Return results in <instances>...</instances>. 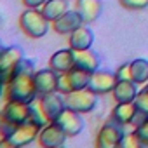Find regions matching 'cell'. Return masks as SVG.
<instances>
[{
	"label": "cell",
	"instance_id": "obj_1",
	"mask_svg": "<svg viewBox=\"0 0 148 148\" xmlns=\"http://www.w3.org/2000/svg\"><path fill=\"white\" fill-rule=\"evenodd\" d=\"M35 70L32 61H21L18 68L14 70L11 80L5 84V98L9 101H21V103H33L38 98L37 87H35Z\"/></svg>",
	"mask_w": 148,
	"mask_h": 148
},
{
	"label": "cell",
	"instance_id": "obj_2",
	"mask_svg": "<svg viewBox=\"0 0 148 148\" xmlns=\"http://www.w3.org/2000/svg\"><path fill=\"white\" fill-rule=\"evenodd\" d=\"M38 132L40 129L30 120L21 125H11L2 122V141H0V145L9 148H23L38 139Z\"/></svg>",
	"mask_w": 148,
	"mask_h": 148
},
{
	"label": "cell",
	"instance_id": "obj_3",
	"mask_svg": "<svg viewBox=\"0 0 148 148\" xmlns=\"http://www.w3.org/2000/svg\"><path fill=\"white\" fill-rule=\"evenodd\" d=\"M49 19L42 14L40 9H26L19 16V28L30 38H42L49 32Z\"/></svg>",
	"mask_w": 148,
	"mask_h": 148
},
{
	"label": "cell",
	"instance_id": "obj_4",
	"mask_svg": "<svg viewBox=\"0 0 148 148\" xmlns=\"http://www.w3.org/2000/svg\"><path fill=\"white\" fill-rule=\"evenodd\" d=\"M64 103L66 108L79 112V113H91L98 106V94L92 92L89 87L87 89H77L64 94Z\"/></svg>",
	"mask_w": 148,
	"mask_h": 148
},
{
	"label": "cell",
	"instance_id": "obj_5",
	"mask_svg": "<svg viewBox=\"0 0 148 148\" xmlns=\"http://www.w3.org/2000/svg\"><path fill=\"white\" fill-rule=\"evenodd\" d=\"M124 125L115 122L113 119L106 120L99 132H98V138H96V146L98 148H115V146H120V141L124 138Z\"/></svg>",
	"mask_w": 148,
	"mask_h": 148
},
{
	"label": "cell",
	"instance_id": "obj_6",
	"mask_svg": "<svg viewBox=\"0 0 148 148\" xmlns=\"http://www.w3.org/2000/svg\"><path fill=\"white\" fill-rule=\"evenodd\" d=\"M23 51L18 45H11V47H4L2 54H0V70H2V79L4 84H7L12 77L14 70L18 68V64L23 61Z\"/></svg>",
	"mask_w": 148,
	"mask_h": 148
},
{
	"label": "cell",
	"instance_id": "obj_7",
	"mask_svg": "<svg viewBox=\"0 0 148 148\" xmlns=\"http://www.w3.org/2000/svg\"><path fill=\"white\" fill-rule=\"evenodd\" d=\"M30 120V105L21 101H9L2 108V122L11 125H21Z\"/></svg>",
	"mask_w": 148,
	"mask_h": 148
},
{
	"label": "cell",
	"instance_id": "obj_8",
	"mask_svg": "<svg viewBox=\"0 0 148 148\" xmlns=\"http://www.w3.org/2000/svg\"><path fill=\"white\" fill-rule=\"evenodd\" d=\"M117 84V75L112 71L106 70H96L91 73V79H89V89L92 92H96L98 96L101 94H108L113 91Z\"/></svg>",
	"mask_w": 148,
	"mask_h": 148
},
{
	"label": "cell",
	"instance_id": "obj_9",
	"mask_svg": "<svg viewBox=\"0 0 148 148\" xmlns=\"http://www.w3.org/2000/svg\"><path fill=\"white\" fill-rule=\"evenodd\" d=\"M66 132L54 122L47 124L45 127L40 129L38 132V145L44 146V148H58V146H63L64 141H66Z\"/></svg>",
	"mask_w": 148,
	"mask_h": 148
},
{
	"label": "cell",
	"instance_id": "obj_10",
	"mask_svg": "<svg viewBox=\"0 0 148 148\" xmlns=\"http://www.w3.org/2000/svg\"><path fill=\"white\" fill-rule=\"evenodd\" d=\"M80 115L82 113H79V112H73L70 108H64L63 113L54 120V124H58L66 132L68 138H73V136L80 134V131L84 129V122H82Z\"/></svg>",
	"mask_w": 148,
	"mask_h": 148
},
{
	"label": "cell",
	"instance_id": "obj_11",
	"mask_svg": "<svg viewBox=\"0 0 148 148\" xmlns=\"http://www.w3.org/2000/svg\"><path fill=\"white\" fill-rule=\"evenodd\" d=\"M82 25H86L84 19H82V16L77 12V9H73V11L64 12L56 21H52V30L56 33H59V35H70L71 32H75Z\"/></svg>",
	"mask_w": 148,
	"mask_h": 148
},
{
	"label": "cell",
	"instance_id": "obj_12",
	"mask_svg": "<svg viewBox=\"0 0 148 148\" xmlns=\"http://www.w3.org/2000/svg\"><path fill=\"white\" fill-rule=\"evenodd\" d=\"M58 75H59V73L54 71L52 68H45V70L35 71L33 79H35V87H37L38 98L44 96V94L58 91Z\"/></svg>",
	"mask_w": 148,
	"mask_h": 148
},
{
	"label": "cell",
	"instance_id": "obj_13",
	"mask_svg": "<svg viewBox=\"0 0 148 148\" xmlns=\"http://www.w3.org/2000/svg\"><path fill=\"white\" fill-rule=\"evenodd\" d=\"M75 66V59H73V49H59L49 58V68H52L58 73H66Z\"/></svg>",
	"mask_w": 148,
	"mask_h": 148
},
{
	"label": "cell",
	"instance_id": "obj_14",
	"mask_svg": "<svg viewBox=\"0 0 148 148\" xmlns=\"http://www.w3.org/2000/svg\"><path fill=\"white\" fill-rule=\"evenodd\" d=\"M73 59H75V66L84 71L92 73L99 70V56L91 49H73Z\"/></svg>",
	"mask_w": 148,
	"mask_h": 148
},
{
	"label": "cell",
	"instance_id": "obj_15",
	"mask_svg": "<svg viewBox=\"0 0 148 148\" xmlns=\"http://www.w3.org/2000/svg\"><path fill=\"white\" fill-rule=\"evenodd\" d=\"M138 92V84L134 80H117L112 96L115 103H134Z\"/></svg>",
	"mask_w": 148,
	"mask_h": 148
},
{
	"label": "cell",
	"instance_id": "obj_16",
	"mask_svg": "<svg viewBox=\"0 0 148 148\" xmlns=\"http://www.w3.org/2000/svg\"><path fill=\"white\" fill-rule=\"evenodd\" d=\"M40 103H42V106H44V110H45L47 117L51 119V122H54V120H56V119L63 113V110L66 108L64 96L61 98V96L58 94V91L40 96Z\"/></svg>",
	"mask_w": 148,
	"mask_h": 148
},
{
	"label": "cell",
	"instance_id": "obj_17",
	"mask_svg": "<svg viewBox=\"0 0 148 148\" xmlns=\"http://www.w3.org/2000/svg\"><path fill=\"white\" fill-rule=\"evenodd\" d=\"M75 9L82 16L84 23L91 25L101 16L103 4H101V0H75Z\"/></svg>",
	"mask_w": 148,
	"mask_h": 148
},
{
	"label": "cell",
	"instance_id": "obj_18",
	"mask_svg": "<svg viewBox=\"0 0 148 148\" xmlns=\"http://www.w3.org/2000/svg\"><path fill=\"white\" fill-rule=\"evenodd\" d=\"M94 42V35L87 25H82L75 32H71L68 37V44L71 49H91Z\"/></svg>",
	"mask_w": 148,
	"mask_h": 148
},
{
	"label": "cell",
	"instance_id": "obj_19",
	"mask_svg": "<svg viewBox=\"0 0 148 148\" xmlns=\"http://www.w3.org/2000/svg\"><path fill=\"white\" fill-rule=\"evenodd\" d=\"M134 117H136V105L134 103H117L115 108L112 110V115H110V119H113L115 122H119L122 125L132 124Z\"/></svg>",
	"mask_w": 148,
	"mask_h": 148
},
{
	"label": "cell",
	"instance_id": "obj_20",
	"mask_svg": "<svg viewBox=\"0 0 148 148\" xmlns=\"http://www.w3.org/2000/svg\"><path fill=\"white\" fill-rule=\"evenodd\" d=\"M40 11L52 23L58 18H61L64 12L70 11V4H68V0H47V2L40 7Z\"/></svg>",
	"mask_w": 148,
	"mask_h": 148
},
{
	"label": "cell",
	"instance_id": "obj_21",
	"mask_svg": "<svg viewBox=\"0 0 148 148\" xmlns=\"http://www.w3.org/2000/svg\"><path fill=\"white\" fill-rule=\"evenodd\" d=\"M134 105H136V117L132 120V125H139L143 124L145 120H148V89H141L134 99Z\"/></svg>",
	"mask_w": 148,
	"mask_h": 148
},
{
	"label": "cell",
	"instance_id": "obj_22",
	"mask_svg": "<svg viewBox=\"0 0 148 148\" xmlns=\"http://www.w3.org/2000/svg\"><path fill=\"white\" fill-rule=\"evenodd\" d=\"M66 75H68L71 91L87 89V87H89V79H91V73H89V71H84V70H80V68H77V66H73L70 71H66Z\"/></svg>",
	"mask_w": 148,
	"mask_h": 148
},
{
	"label": "cell",
	"instance_id": "obj_23",
	"mask_svg": "<svg viewBox=\"0 0 148 148\" xmlns=\"http://www.w3.org/2000/svg\"><path fill=\"white\" fill-rule=\"evenodd\" d=\"M131 70H132V80L141 86L148 82V59L145 58H136L131 61Z\"/></svg>",
	"mask_w": 148,
	"mask_h": 148
},
{
	"label": "cell",
	"instance_id": "obj_24",
	"mask_svg": "<svg viewBox=\"0 0 148 148\" xmlns=\"http://www.w3.org/2000/svg\"><path fill=\"white\" fill-rule=\"evenodd\" d=\"M30 122H33L38 129L45 127L47 124H51V119L47 117L42 103H40V98L35 99L33 103H30Z\"/></svg>",
	"mask_w": 148,
	"mask_h": 148
},
{
	"label": "cell",
	"instance_id": "obj_25",
	"mask_svg": "<svg viewBox=\"0 0 148 148\" xmlns=\"http://www.w3.org/2000/svg\"><path fill=\"white\" fill-rule=\"evenodd\" d=\"M134 132H136V136L139 139L141 148H148V120H145L143 124L136 125L134 127Z\"/></svg>",
	"mask_w": 148,
	"mask_h": 148
},
{
	"label": "cell",
	"instance_id": "obj_26",
	"mask_svg": "<svg viewBox=\"0 0 148 148\" xmlns=\"http://www.w3.org/2000/svg\"><path fill=\"white\" fill-rule=\"evenodd\" d=\"M119 4L127 11H143L148 7V0H119Z\"/></svg>",
	"mask_w": 148,
	"mask_h": 148
},
{
	"label": "cell",
	"instance_id": "obj_27",
	"mask_svg": "<svg viewBox=\"0 0 148 148\" xmlns=\"http://www.w3.org/2000/svg\"><path fill=\"white\" fill-rule=\"evenodd\" d=\"M120 148H141L139 139H138V136H136L134 131L124 134V138H122V141H120Z\"/></svg>",
	"mask_w": 148,
	"mask_h": 148
},
{
	"label": "cell",
	"instance_id": "obj_28",
	"mask_svg": "<svg viewBox=\"0 0 148 148\" xmlns=\"http://www.w3.org/2000/svg\"><path fill=\"white\" fill-rule=\"evenodd\" d=\"M117 80H132V70H131V63H124L115 70Z\"/></svg>",
	"mask_w": 148,
	"mask_h": 148
},
{
	"label": "cell",
	"instance_id": "obj_29",
	"mask_svg": "<svg viewBox=\"0 0 148 148\" xmlns=\"http://www.w3.org/2000/svg\"><path fill=\"white\" fill-rule=\"evenodd\" d=\"M58 92H61V94L71 92V86H70V80H68L66 73H59L58 75Z\"/></svg>",
	"mask_w": 148,
	"mask_h": 148
},
{
	"label": "cell",
	"instance_id": "obj_30",
	"mask_svg": "<svg viewBox=\"0 0 148 148\" xmlns=\"http://www.w3.org/2000/svg\"><path fill=\"white\" fill-rule=\"evenodd\" d=\"M21 2L26 9H40L47 0H21Z\"/></svg>",
	"mask_w": 148,
	"mask_h": 148
},
{
	"label": "cell",
	"instance_id": "obj_31",
	"mask_svg": "<svg viewBox=\"0 0 148 148\" xmlns=\"http://www.w3.org/2000/svg\"><path fill=\"white\" fill-rule=\"evenodd\" d=\"M145 87H146V89H148V82H146V86H145Z\"/></svg>",
	"mask_w": 148,
	"mask_h": 148
}]
</instances>
